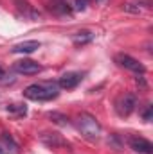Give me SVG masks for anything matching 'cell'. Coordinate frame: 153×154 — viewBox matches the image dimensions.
Listing matches in <instances>:
<instances>
[{
  "mask_svg": "<svg viewBox=\"0 0 153 154\" xmlns=\"http://www.w3.org/2000/svg\"><path fill=\"white\" fill-rule=\"evenodd\" d=\"M9 111H16L20 115H25V106H22V104H11L9 106Z\"/></svg>",
  "mask_w": 153,
  "mask_h": 154,
  "instance_id": "14",
  "label": "cell"
},
{
  "mask_svg": "<svg viewBox=\"0 0 153 154\" xmlns=\"http://www.w3.org/2000/svg\"><path fill=\"white\" fill-rule=\"evenodd\" d=\"M0 152H2V151H0Z\"/></svg>",
  "mask_w": 153,
  "mask_h": 154,
  "instance_id": "18",
  "label": "cell"
},
{
  "mask_svg": "<svg viewBox=\"0 0 153 154\" xmlns=\"http://www.w3.org/2000/svg\"><path fill=\"white\" fill-rule=\"evenodd\" d=\"M92 39H94V34L90 31H77L74 34V43L76 45H85V43H88Z\"/></svg>",
  "mask_w": 153,
  "mask_h": 154,
  "instance_id": "13",
  "label": "cell"
},
{
  "mask_svg": "<svg viewBox=\"0 0 153 154\" xmlns=\"http://www.w3.org/2000/svg\"><path fill=\"white\" fill-rule=\"evenodd\" d=\"M2 74H4V72H2V66H0V77H2Z\"/></svg>",
  "mask_w": 153,
  "mask_h": 154,
  "instance_id": "17",
  "label": "cell"
},
{
  "mask_svg": "<svg viewBox=\"0 0 153 154\" xmlns=\"http://www.w3.org/2000/svg\"><path fill=\"white\" fill-rule=\"evenodd\" d=\"M115 61H117L122 68H126V70H130V72H135V74H144V72H146L144 65L139 63L135 57H132V56H128V54H117V56H115Z\"/></svg>",
  "mask_w": 153,
  "mask_h": 154,
  "instance_id": "4",
  "label": "cell"
},
{
  "mask_svg": "<svg viewBox=\"0 0 153 154\" xmlns=\"http://www.w3.org/2000/svg\"><path fill=\"white\" fill-rule=\"evenodd\" d=\"M58 93H60L58 82H34L24 90V95L29 100H38V102L52 100L58 97Z\"/></svg>",
  "mask_w": 153,
  "mask_h": 154,
  "instance_id": "1",
  "label": "cell"
},
{
  "mask_svg": "<svg viewBox=\"0 0 153 154\" xmlns=\"http://www.w3.org/2000/svg\"><path fill=\"white\" fill-rule=\"evenodd\" d=\"M135 106H137V99L133 93H124L117 99L115 102V111L119 116H130L135 111Z\"/></svg>",
  "mask_w": 153,
  "mask_h": 154,
  "instance_id": "3",
  "label": "cell"
},
{
  "mask_svg": "<svg viewBox=\"0 0 153 154\" xmlns=\"http://www.w3.org/2000/svg\"><path fill=\"white\" fill-rule=\"evenodd\" d=\"M122 9L132 14H142L151 9V2L150 0H126L122 4Z\"/></svg>",
  "mask_w": 153,
  "mask_h": 154,
  "instance_id": "7",
  "label": "cell"
},
{
  "mask_svg": "<svg viewBox=\"0 0 153 154\" xmlns=\"http://www.w3.org/2000/svg\"><path fill=\"white\" fill-rule=\"evenodd\" d=\"M0 149H4V152H16V143L13 142V138L7 133L0 136Z\"/></svg>",
  "mask_w": 153,
  "mask_h": 154,
  "instance_id": "12",
  "label": "cell"
},
{
  "mask_svg": "<svg viewBox=\"0 0 153 154\" xmlns=\"http://www.w3.org/2000/svg\"><path fill=\"white\" fill-rule=\"evenodd\" d=\"M36 48H40V43L34 39H29V41H24V43H18L13 47V52H18V54H31L34 52Z\"/></svg>",
  "mask_w": 153,
  "mask_h": 154,
  "instance_id": "11",
  "label": "cell"
},
{
  "mask_svg": "<svg viewBox=\"0 0 153 154\" xmlns=\"http://www.w3.org/2000/svg\"><path fill=\"white\" fill-rule=\"evenodd\" d=\"M15 70L18 74H24V75H34L41 70V66L33 59H20L15 63Z\"/></svg>",
  "mask_w": 153,
  "mask_h": 154,
  "instance_id": "8",
  "label": "cell"
},
{
  "mask_svg": "<svg viewBox=\"0 0 153 154\" xmlns=\"http://www.w3.org/2000/svg\"><path fill=\"white\" fill-rule=\"evenodd\" d=\"M50 118H56L54 122H58V124H67V118H65L63 115H58V113H52V115H50Z\"/></svg>",
  "mask_w": 153,
  "mask_h": 154,
  "instance_id": "15",
  "label": "cell"
},
{
  "mask_svg": "<svg viewBox=\"0 0 153 154\" xmlns=\"http://www.w3.org/2000/svg\"><path fill=\"white\" fill-rule=\"evenodd\" d=\"M128 143L133 151L137 152H142V154H151L153 152V145L150 140L142 138V136H130L128 138Z\"/></svg>",
  "mask_w": 153,
  "mask_h": 154,
  "instance_id": "9",
  "label": "cell"
},
{
  "mask_svg": "<svg viewBox=\"0 0 153 154\" xmlns=\"http://www.w3.org/2000/svg\"><path fill=\"white\" fill-rule=\"evenodd\" d=\"M15 7H16V11H18V14L24 18V20H29V22H34V20H38V11L27 2V0H15Z\"/></svg>",
  "mask_w": 153,
  "mask_h": 154,
  "instance_id": "6",
  "label": "cell"
},
{
  "mask_svg": "<svg viewBox=\"0 0 153 154\" xmlns=\"http://www.w3.org/2000/svg\"><path fill=\"white\" fill-rule=\"evenodd\" d=\"M76 127L86 140H97L101 136V124L90 113H79L76 116Z\"/></svg>",
  "mask_w": 153,
  "mask_h": 154,
  "instance_id": "2",
  "label": "cell"
},
{
  "mask_svg": "<svg viewBox=\"0 0 153 154\" xmlns=\"http://www.w3.org/2000/svg\"><path fill=\"white\" fill-rule=\"evenodd\" d=\"M144 120H151V106L150 104H148V108L144 111Z\"/></svg>",
  "mask_w": 153,
  "mask_h": 154,
  "instance_id": "16",
  "label": "cell"
},
{
  "mask_svg": "<svg viewBox=\"0 0 153 154\" xmlns=\"http://www.w3.org/2000/svg\"><path fill=\"white\" fill-rule=\"evenodd\" d=\"M81 79H83V74H79V72H67V74H63L60 77L58 86L63 88V90H72L81 82Z\"/></svg>",
  "mask_w": 153,
  "mask_h": 154,
  "instance_id": "10",
  "label": "cell"
},
{
  "mask_svg": "<svg viewBox=\"0 0 153 154\" xmlns=\"http://www.w3.org/2000/svg\"><path fill=\"white\" fill-rule=\"evenodd\" d=\"M40 142L45 143V145L50 147V149H60V147H67V149H69V142H67L61 134H58V133H49V131H45V133L40 134Z\"/></svg>",
  "mask_w": 153,
  "mask_h": 154,
  "instance_id": "5",
  "label": "cell"
}]
</instances>
